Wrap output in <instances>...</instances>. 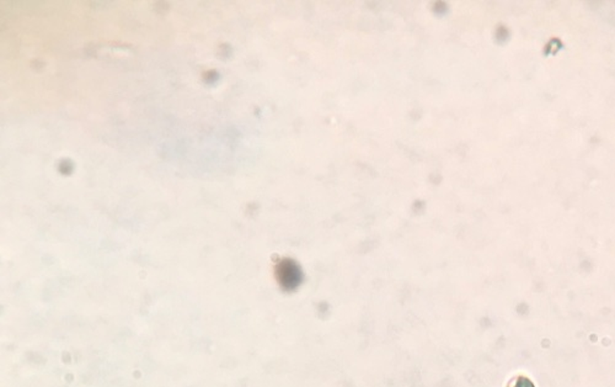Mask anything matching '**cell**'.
Wrapping results in <instances>:
<instances>
[{"label":"cell","instance_id":"cell-1","mask_svg":"<svg viewBox=\"0 0 615 387\" xmlns=\"http://www.w3.org/2000/svg\"><path fill=\"white\" fill-rule=\"evenodd\" d=\"M277 278L282 289L296 290L301 283V271L294 261H284L278 266Z\"/></svg>","mask_w":615,"mask_h":387},{"label":"cell","instance_id":"cell-2","mask_svg":"<svg viewBox=\"0 0 615 387\" xmlns=\"http://www.w3.org/2000/svg\"><path fill=\"white\" fill-rule=\"evenodd\" d=\"M514 387H534V385L528 378H519Z\"/></svg>","mask_w":615,"mask_h":387}]
</instances>
